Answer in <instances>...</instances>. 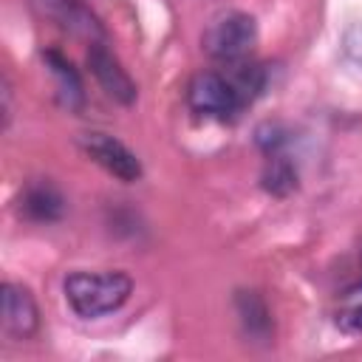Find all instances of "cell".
Masks as SVG:
<instances>
[{
	"label": "cell",
	"instance_id": "6da1fadb",
	"mask_svg": "<svg viewBox=\"0 0 362 362\" xmlns=\"http://www.w3.org/2000/svg\"><path fill=\"white\" fill-rule=\"evenodd\" d=\"M130 291L133 280L124 272H74L65 277V300L85 320L113 314L127 303Z\"/></svg>",
	"mask_w": 362,
	"mask_h": 362
},
{
	"label": "cell",
	"instance_id": "7a4b0ae2",
	"mask_svg": "<svg viewBox=\"0 0 362 362\" xmlns=\"http://www.w3.org/2000/svg\"><path fill=\"white\" fill-rule=\"evenodd\" d=\"M187 102L195 113L212 116V119H235L243 107L252 105V99L238 85L235 74H218V71H201L187 85Z\"/></svg>",
	"mask_w": 362,
	"mask_h": 362
},
{
	"label": "cell",
	"instance_id": "3957f363",
	"mask_svg": "<svg viewBox=\"0 0 362 362\" xmlns=\"http://www.w3.org/2000/svg\"><path fill=\"white\" fill-rule=\"evenodd\" d=\"M204 51L215 59V62H226V65H235V62H243L255 42H257V23L252 14L246 11H226V14H218L204 37Z\"/></svg>",
	"mask_w": 362,
	"mask_h": 362
},
{
	"label": "cell",
	"instance_id": "277c9868",
	"mask_svg": "<svg viewBox=\"0 0 362 362\" xmlns=\"http://www.w3.org/2000/svg\"><path fill=\"white\" fill-rule=\"evenodd\" d=\"M79 147L110 175H116L124 184H133L141 178V161L136 158V153L130 147H124L119 139L107 136V133H88L79 139Z\"/></svg>",
	"mask_w": 362,
	"mask_h": 362
},
{
	"label": "cell",
	"instance_id": "5b68a950",
	"mask_svg": "<svg viewBox=\"0 0 362 362\" xmlns=\"http://www.w3.org/2000/svg\"><path fill=\"white\" fill-rule=\"evenodd\" d=\"M88 65H90V74L96 76V82L102 85V90L110 99H116L119 105H133L136 102V82L122 68V62L107 51L105 42H90Z\"/></svg>",
	"mask_w": 362,
	"mask_h": 362
},
{
	"label": "cell",
	"instance_id": "8992f818",
	"mask_svg": "<svg viewBox=\"0 0 362 362\" xmlns=\"http://www.w3.org/2000/svg\"><path fill=\"white\" fill-rule=\"evenodd\" d=\"M3 328L17 339H28L37 334L40 308L25 286L3 283Z\"/></svg>",
	"mask_w": 362,
	"mask_h": 362
},
{
	"label": "cell",
	"instance_id": "52a82bcc",
	"mask_svg": "<svg viewBox=\"0 0 362 362\" xmlns=\"http://www.w3.org/2000/svg\"><path fill=\"white\" fill-rule=\"evenodd\" d=\"M48 14L59 25L71 28L79 37H88L90 42H102L105 40V31H102L96 14L82 0H48Z\"/></svg>",
	"mask_w": 362,
	"mask_h": 362
},
{
	"label": "cell",
	"instance_id": "ba28073f",
	"mask_svg": "<svg viewBox=\"0 0 362 362\" xmlns=\"http://www.w3.org/2000/svg\"><path fill=\"white\" fill-rule=\"evenodd\" d=\"M42 59H45V65L51 68V74H54V79H57L59 105L68 107V110H82V105H85V90H82V79H79L76 68H74L59 51H45Z\"/></svg>",
	"mask_w": 362,
	"mask_h": 362
},
{
	"label": "cell",
	"instance_id": "9c48e42d",
	"mask_svg": "<svg viewBox=\"0 0 362 362\" xmlns=\"http://www.w3.org/2000/svg\"><path fill=\"white\" fill-rule=\"evenodd\" d=\"M65 209V201L59 195V189L48 181H37L28 184L23 198H20V212H25L31 221H57Z\"/></svg>",
	"mask_w": 362,
	"mask_h": 362
},
{
	"label": "cell",
	"instance_id": "30bf717a",
	"mask_svg": "<svg viewBox=\"0 0 362 362\" xmlns=\"http://www.w3.org/2000/svg\"><path fill=\"white\" fill-rule=\"evenodd\" d=\"M263 187H266L269 192H274V195L291 192V189L297 187V173H294V167H291L286 158L274 156V158L269 161L266 173H263Z\"/></svg>",
	"mask_w": 362,
	"mask_h": 362
},
{
	"label": "cell",
	"instance_id": "8fae6325",
	"mask_svg": "<svg viewBox=\"0 0 362 362\" xmlns=\"http://www.w3.org/2000/svg\"><path fill=\"white\" fill-rule=\"evenodd\" d=\"M337 322L345 328V331H354V334H362V288L356 291H348L339 311H337Z\"/></svg>",
	"mask_w": 362,
	"mask_h": 362
}]
</instances>
